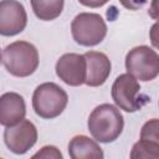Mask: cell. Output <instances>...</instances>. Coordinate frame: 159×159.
Returning <instances> with one entry per match:
<instances>
[{"label": "cell", "instance_id": "cell-1", "mask_svg": "<svg viewBox=\"0 0 159 159\" xmlns=\"http://www.w3.org/2000/svg\"><path fill=\"white\" fill-rule=\"evenodd\" d=\"M124 119L119 109L109 103L96 107L88 117V130L101 143L114 142L122 133Z\"/></svg>", "mask_w": 159, "mask_h": 159}, {"label": "cell", "instance_id": "cell-2", "mask_svg": "<svg viewBox=\"0 0 159 159\" xmlns=\"http://www.w3.org/2000/svg\"><path fill=\"white\" fill-rule=\"evenodd\" d=\"M37 48L27 41H15L2 50V65L16 77H27L39 67Z\"/></svg>", "mask_w": 159, "mask_h": 159}, {"label": "cell", "instance_id": "cell-3", "mask_svg": "<svg viewBox=\"0 0 159 159\" xmlns=\"http://www.w3.org/2000/svg\"><path fill=\"white\" fill-rule=\"evenodd\" d=\"M67 102L66 91L53 82H45L37 86L32 94V108L43 119L58 117L65 111Z\"/></svg>", "mask_w": 159, "mask_h": 159}, {"label": "cell", "instance_id": "cell-4", "mask_svg": "<svg viewBox=\"0 0 159 159\" xmlns=\"http://www.w3.org/2000/svg\"><path fill=\"white\" fill-rule=\"evenodd\" d=\"M73 40L82 46H96L107 35V25L103 17L94 12H81L71 22Z\"/></svg>", "mask_w": 159, "mask_h": 159}, {"label": "cell", "instance_id": "cell-5", "mask_svg": "<svg viewBox=\"0 0 159 159\" xmlns=\"http://www.w3.org/2000/svg\"><path fill=\"white\" fill-rule=\"evenodd\" d=\"M125 68L139 81H152L159 75V55L148 46H137L127 53Z\"/></svg>", "mask_w": 159, "mask_h": 159}, {"label": "cell", "instance_id": "cell-6", "mask_svg": "<svg viewBox=\"0 0 159 159\" xmlns=\"http://www.w3.org/2000/svg\"><path fill=\"white\" fill-rule=\"evenodd\" d=\"M140 86L134 76L123 73L116 78L112 86V99L123 111L128 113L140 109L142 103L138 98Z\"/></svg>", "mask_w": 159, "mask_h": 159}, {"label": "cell", "instance_id": "cell-7", "mask_svg": "<svg viewBox=\"0 0 159 159\" xmlns=\"http://www.w3.org/2000/svg\"><path fill=\"white\" fill-rule=\"evenodd\" d=\"M37 140V129L35 124L27 119L6 127L4 132V142L6 147L15 154H25Z\"/></svg>", "mask_w": 159, "mask_h": 159}, {"label": "cell", "instance_id": "cell-8", "mask_svg": "<svg viewBox=\"0 0 159 159\" xmlns=\"http://www.w3.org/2000/svg\"><path fill=\"white\" fill-rule=\"evenodd\" d=\"M27 24V14L17 0H1L0 2V34L14 36L24 31Z\"/></svg>", "mask_w": 159, "mask_h": 159}, {"label": "cell", "instance_id": "cell-9", "mask_svg": "<svg viewBox=\"0 0 159 159\" xmlns=\"http://www.w3.org/2000/svg\"><path fill=\"white\" fill-rule=\"evenodd\" d=\"M56 75L68 86H81L86 81L87 66L83 55L65 53L56 62Z\"/></svg>", "mask_w": 159, "mask_h": 159}, {"label": "cell", "instance_id": "cell-10", "mask_svg": "<svg viewBox=\"0 0 159 159\" xmlns=\"http://www.w3.org/2000/svg\"><path fill=\"white\" fill-rule=\"evenodd\" d=\"M87 75L84 83L89 87L102 86L111 73V61L106 53L98 51H88L84 55Z\"/></svg>", "mask_w": 159, "mask_h": 159}, {"label": "cell", "instance_id": "cell-11", "mask_svg": "<svg viewBox=\"0 0 159 159\" xmlns=\"http://www.w3.org/2000/svg\"><path fill=\"white\" fill-rule=\"evenodd\" d=\"M26 104L24 97L16 92H6L0 97V123L4 127L14 125L25 119Z\"/></svg>", "mask_w": 159, "mask_h": 159}, {"label": "cell", "instance_id": "cell-12", "mask_svg": "<svg viewBox=\"0 0 159 159\" xmlns=\"http://www.w3.org/2000/svg\"><path fill=\"white\" fill-rule=\"evenodd\" d=\"M68 154L72 159H102V148L86 135H76L68 143Z\"/></svg>", "mask_w": 159, "mask_h": 159}, {"label": "cell", "instance_id": "cell-13", "mask_svg": "<svg viewBox=\"0 0 159 159\" xmlns=\"http://www.w3.org/2000/svg\"><path fill=\"white\" fill-rule=\"evenodd\" d=\"M65 0H31L35 15L43 21L57 19L63 10Z\"/></svg>", "mask_w": 159, "mask_h": 159}, {"label": "cell", "instance_id": "cell-14", "mask_svg": "<svg viewBox=\"0 0 159 159\" xmlns=\"http://www.w3.org/2000/svg\"><path fill=\"white\" fill-rule=\"evenodd\" d=\"M130 158L132 159H147V158L159 159V144L152 140L140 139L133 145L130 152Z\"/></svg>", "mask_w": 159, "mask_h": 159}, {"label": "cell", "instance_id": "cell-15", "mask_svg": "<svg viewBox=\"0 0 159 159\" xmlns=\"http://www.w3.org/2000/svg\"><path fill=\"white\" fill-rule=\"evenodd\" d=\"M140 139L152 140L159 144V119H149L143 124L140 130Z\"/></svg>", "mask_w": 159, "mask_h": 159}, {"label": "cell", "instance_id": "cell-16", "mask_svg": "<svg viewBox=\"0 0 159 159\" xmlns=\"http://www.w3.org/2000/svg\"><path fill=\"white\" fill-rule=\"evenodd\" d=\"M32 158H53V159H62L61 152L53 147V145H45L39 150L36 154L32 155Z\"/></svg>", "mask_w": 159, "mask_h": 159}, {"label": "cell", "instance_id": "cell-17", "mask_svg": "<svg viewBox=\"0 0 159 159\" xmlns=\"http://www.w3.org/2000/svg\"><path fill=\"white\" fill-rule=\"evenodd\" d=\"M147 1H148V0H119V2H120L125 9L133 10V11L142 9V7L147 4Z\"/></svg>", "mask_w": 159, "mask_h": 159}, {"label": "cell", "instance_id": "cell-18", "mask_svg": "<svg viewBox=\"0 0 159 159\" xmlns=\"http://www.w3.org/2000/svg\"><path fill=\"white\" fill-rule=\"evenodd\" d=\"M149 36H150V42L152 45L159 50V20L152 26L150 29V32H149Z\"/></svg>", "mask_w": 159, "mask_h": 159}, {"label": "cell", "instance_id": "cell-19", "mask_svg": "<svg viewBox=\"0 0 159 159\" xmlns=\"http://www.w3.org/2000/svg\"><path fill=\"white\" fill-rule=\"evenodd\" d=\"M148 15L154 20H159V0H152Z\"/></svg>", "mask_w": 159, "mask_h": 159}, {"label": "cell", "instance_id": "cell-20", "mask_svg": "<svg viewBox=\"0 0 159 159\" xmlns=\"http://www.w3.org/2000/svg\"><path fill=\"white\" fill-rule=\"evenodd\" d=\"M78 1L87 7H101L109 0H78Z\"/></svg>", "mask_w": 159, "mask_h": 159}]
</instances>
